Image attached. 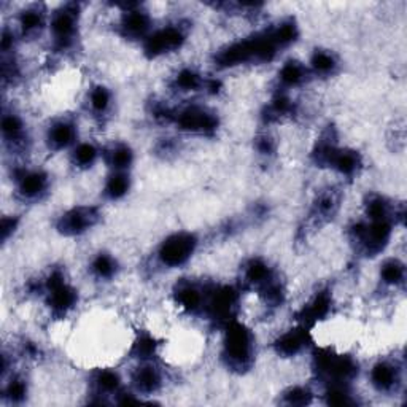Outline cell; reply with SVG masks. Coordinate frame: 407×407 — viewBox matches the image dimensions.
I'll use <instances>...</instances> for the list:
<instances>
[{
	"mask_svg": "<svg viewBox=\"0 0 407 407\" xmlns=\"http://www.w3.org/2000/svg\"><path fill=\"white\" fill-rule=\"evenodd\" d=\"M381 277L385 285L396 287V285L404 282V266L399 261L390 260L382 266Z\"/></svg>",
	"mask_w": 407,
	"mask_h": 407,
	"instance_id": "obj_24",
	"label": "cell"
},
{
	"mask_svg": "<svg viewBox=\"0 0 407 407\" xmlns=\"http://www.w3.org/2000/svg\"><path fill=\"white\" fill-rule=\"evenodd\" d=\"M371 383L372 387L379 390V392L390 393L396 388V385L399 382V374L396 366L392 363L381 361L371 369Z\"/></svg>",
	"mask_w": 407,
	"mask_h": 407,
	"instance_id": "obj_12",
	"label": "cell"
},
{
	"mask_svg": "<svg viewBox=\"0 0 407 407\" xmlns=\"http://www.w3.org/2000/svg\"><path fill=\"white\" fill-rule=\"evenodd\" d=\"M132 385L139 394H153L163 387V374L153 363H144L132 374Z\"/></svg>",
	"mask_w": 407,
	"mask_h": 407,
	"instance_id": "obj_8",
	"label": "cell"
},
{
	"mask_svg": "<svg viewBox=\"0 0 407 407\" xmlns=\"http://www.w3.org/2000/svg\"><path fill=\"white\" fill-rule=\"evenodd\" d=\"M107 161L113 170L126 172V170L131 167L132 161H134V153H132V150L128 145L117 144L108 150Z\"/></svg>",
	"mask_w": 407,
	"mask_h": 407,
	"instance_id": "obj_17",
	"label": "cell"
},
{
	"mask_svg": "<svg viewBox=\"0 0 407 407\" xmlns=\"http://www.w3.org/2000/svg\"><path fill=\"white\" fill-rule=\"evenodd\" d=\"M94 387L97 394L110 396L119 394V376L113 369H99L94 377Z\"/></svg>",
	"mask_w": 407,
	"mask_h": 407,
	"instance_id": "obj_15",
	"label": "cell"
},
{
	"mask_svg": "<svg viewBox=\"0 0 407 407\" xmlns=\"http://www.w3.org/2000/svg\"><path fill=\"white\" fill-rule=\"evenodd\" d=\"M206 83L207 81H204L202 76L192 69L180 70L178 75L175 76V86L180 91H199L201 88H206Z\"/></svg>",
	"mask_w": 407,
	"mask_h": 407,
	"instance_id": "obj_23",
	"label": "cell"
},
{
	"mask_svg": "<svg viewBox=\"0 0 407 407\" xmlns=\"http://www.w3.org/2000/svg\"><path fill=\"white\" fill-rule=\"evenodd\" d=\"M16 218L13 217H3L2 218V240L7 242L10 235L13 234V231L16 229Z\"/></svg>",
	"mask_w": 407,
	"mask_h": 407,
	"instance_id": "obj_28",
	"label": "cell"
},
{
	"mask_svg": "<svg viewBox=\"0 0 407 407\" xmlns=\"http://www.w3.org/2000/svg\"><path fill=\"white\" fill-rule=\"evenodd\" d=\"M256 148H258V151L263 153V155H272L276 145H274V140L271 139V137L264 135V137H261V139H258Z\"/></svg>",
	"mask_w": 407,
	"mask_h": 407,
	"instance_id": "obj_29",
	"label": "cell"
},
{
	"mask_svg": "<svg viewBox=\"0 0 407 407\" xmlns=\"http://www.w3.org/2000/svg\"><path fill=\"white\" fill-rule=\"evenodd\" d=\"M150 15L140 10L139 5L128 7V12H124L123 19H121V29H123L124 35L131 38H145L150 34Z\"/></svg>",
	"mask_w": 407,
	"mask_h": 407,
	"instance_id": "obj_9",
	"label": "cell"
},
{
	"mask_svg": "<svg viewBox=\"0 0 407 407\" xmlns=\"http://www.w3.org/2000/svg\"><path fill=\"white\" fill-rule=\"evenodd\" d=\"M223 356L233 369H249L255 358V339L249 328L235 320L226 323Z\"/></svg>",
	"mask_w": 407,
	"mask_h": 407,
	"instance_id": "obj_1",
	"label": "cell"
},
{
	"mask_svg": "<svg viewBox=\"0 0 407 407\" xmlns=\"http://www.w3.org/2000/svg\"><path fill=\"white\" fill-rule=\"evenodd\" d=\"M2 135L3 140L7 142L8 145H12L15 148L26 145V126L24 121L21 117H18L16 113H3L2 117Z\"/></svg>",
	"mask_w": 407,
	"mask_h": 407,
	"instance_id": "obj_14",
	"label": "cell"
},
{
	"mask_svg": "<svg viewBox=\"0 0 407 407\" xmlns=\"http://www.w3.org/2000/svg\"><path fill=\"white\" fill-rule=\"evenodd\" d=\"M131 186L129 175L126 172H119V170H113V174L110 175L106 181V196L110 199H121V197L128 194Z\"/></svg>",
	"mask_w": 407,
	"mask_h": 407,
	"instance_id": "obj_18",
	"label": "cell"
},
{
	"mask_svg": "<svg viewBox=\"0 0 407 407\" xmlns=\"http://www.w3.org/2000/svg\"><path fill=\"white\" fill-rule=\"evenodd\" d=\"M16 191L26 201H35L43 196L49 186L48 175L42 170L18 169L15 172Z\"/></svg>",
	"mask_w": 407,
	"mask_h": 407,
	"instance_id": "obj_7",
	"label": "cell"
},
{
	"mask_svg": "<svg viewBox=\"0 0 407 407\" xmlns=\"http://www.w3.org/2000/svg\"><path fill=\"white\" fill-rule=\"evenodd\" d=\"M185 34L181 27L177 26H167L163 29H158L155 32H150L145 37L144 49L150 58H158L163 54L177 51V49L183 45Z\"/></svg>",
	"mask_w": 407,
	"mask_h": 407,
	"instance_id": "obj_5",
	"label": "cell"
},
{
	"mask_svg": "<svg viewBox=\"0 0 407 407\" xmlns=\"http://www.w3.org/2000/svg\"><path fill=\"white\" fill-rule=\"evenodd\" d=\"M43 24H45V13L40 12L38 8H27L19 16V27L23 34H37Z\"/></svg>",
	"mask_w": 407,
	"mask_h": 407,
	"instance_id": "obj_20",
	"label": "cell"
},
{
	"mask_svg": "<svg viewBox=\"0 0 407 407\" xmlns=\"http://www.w3.org/2000/svg\"><path fill=\"white\" fill-rule=\"evenodd\" d=\"M27 394L26 381L21 377H12V381L7 382L3 390V396L12 403H21Z\"/></svg>",
	"mask_w": 407,
	"mask_h": 407,
	"instance_id": "obj_26",
	"label": "cell"
},
{
	"mask_svg": "<svg viewBox=\"0 0 407 407\" xmlns=\"http://www.w3.org/2000/svg\"><path fill=\"white\" fill-rule=\"evenodd\" d=\"M306 75L307 70L304 69V65L296 63V60H290V63L283 64L282 69H280L279 81L285 88H294L299 86L306 80Z\"/></svg>",
	"mask_w": 407,
	"mask_h": 407,
	"instance_id": "obj_16",
	"label": "cell"
},
{
	"mask_svg": "<svg viewBox=\"0 0 407 407\" xmlns=\"http://www.w3.org/2000/svg\"><path fill=\"white\" fill-rule=\"evenodd\" d=\"M310 67L313 72L320 75H329L334 72V69L338 67V60L333 56V53L329 51H315L310 59Z\"/></svg>",
	"mask_w": 407,
	"mask_h": 407,
	"instance_id": "obj_25",
	"label": "cell"
},
{
	"mask_svg": "<svg viewBox=\"0 0 407 407\" xmlns=\"http://www.w3.org/2000/svg\"><path fill=\"white\" fill-rule=\"evenodd\" d=\"M91 271L101 280L112 279L117 274V260L108 253H99L91 261Z\"/></svg>",
	"mask_w": 407,
	"mask_h": 407,
	"instance_id": "obj_19",
	"label": "cell"
},
{
	"mask_svg": "<svg viewBox=\"0 0 407 407\" xmlns=\"http://www.w3.org/2000/svg\"><path fill=\"white\" fill-rule=\"evenodd\" d=\"M99 219L96 207H75L70 208L58 219V229L64 235H80L94 226Z\"/></svg>",
	"mask_w": 407,
	"mask_h": 407,
	"instance_id": "obj_6",
	"label": "cell"
},
{
	"mask_svg": "<svg viewBox=\"0 0 407 407\" xmlns=\"http://www.w3.org/2000/svg\"><path fill=\"white\" fill-rule=\"evenodd\" d=\"M99 151L97 148L92 144H88V142H81L75 147V150L72 153V161L76 167L86 169L91 167L92 164L97 161Z\"/></svg>",
	"mask_w": 407,
	"mask_h": 407,
	"instance_id": "obj_22",
	"label": "cell"
},
{
	"mask_svg": "<svg viewBox=\"0 0 407 407\" xmlns=\"http://www.w3.org/2000/svg\"><path fill=\"white\" fill-rule=\"evenodd\" d=\"M110 103H112V94L107 88L103 86H94L88 94V106H90L91 112L96 115L106 113L110 108Z\"/></svg>",
	"mask_w": 407,
	"mask_h": 407,
	"instance_id": "obj_21",
	"label": "cell"
},
{
	"mask_svg": "<svg viewBox=\"0 0 407 407\" xmlns=\"http://www.w3.org/2000/svg\"><path fill=\"white\" fill-rule=\"evenodd\" d=\"M76 27H78V7L75 5H65L51 16L49 31H51L54 45L60 51L74 45Z\"/></svg>",
	"mask_w": 407,
	"mask_h": 407,
	"instance_id": "obj_4",
	"label": "cell"
},
{
	"mask_svg": "<svg viewBox=\"0 0 407 407\" xmlns=\"http://www.w3.org/2000/svg\"><path fill=\"white\" fill-rule=\"evenodd\" d=\"M307 340H309V335H307L306 328L290 329L277 339L276 350L282 356H296L306 349Z\"/></svg>",
	"mask_w": 407,
	"mask_h": 407,
	"instance_id": "obj_13",
	"label": "cell"
},
{
	"mask_svg": "<svg viewBox=\"0 0 407 407\" xmlns=\"http://www.w3.org/2000/svg\"><path fill=\"white\" fill-rule=\"evenodd\" d=\"M285 403L290 406H304L312 401V393L304 387H293L285 392Z\"/></svg>",
	"mask_w": 407,
	"mask_h": 407,
	"instance_id": "obj_27",
	"label": "cell"
},
{
	"mask_svg": "<svg viewBox=\"0 0 407 407\" xmlns=\"http://www.w3.org/2000/svg\"><path fill=\"white\" fill-rule=\"evenodd\" d=\"M175 301L181 307V309L196 313L199 310H204V306H206V293L196 287L194 283L191 282H180L177 285V290H175Z\"/></svg>",
	"mask_w": 407,
	"mask_h": 407,
	"instance_id": "obj_11",
	"label": "cell"
},
{
	"mask_svg": "<svg viewBox=\"0 0 407 407\" xmlns=\"http://www.w3.org/2000/svg\"><path fill=\"white\" fill-rule=\"evenodd\" d=\"M181 131L190 134L208 135L213 134L218 128V118L215 113L199 106H190L178 110L177 113L170 112V117Z\"/></svg>",
	"mask_w": 407,
	"mask_h": 407,
	"instance_id": "obj_2",
	"label": "cell"
},
{
	"mask_svg": "<svg viewBox=\"0 0 407 407\" xmlns=\"http://www.w3.org/2000/svg\"><path fill=\"white\" fill-rule=\"evenodd\" d=\"M197 240L190 233H178L167 238L159 247L158 258L164 266L178 267L190 260L196 250Z\"/></svg>",
	"mask_w": 407,
	"mask_h": 407,
	"instance_id": "obj_3",
	"label": "cell"
},
{
	"mask_svg": "<svg viewBox=\"0 0 407 407\" xmlns=\"http://www.w3.org/2000/svg\"><path fill=\"white\" fill-rule=\"evenodd\" d=\"M76 139V128L72 121L59 119L56 123L49 126L47 132V144L54 151L64 150L70 145H74Z\"/></svg>",
	"mask_w": 407,
	"mask_h": 407,
	"instance_id": "obj_10",
	"label": "cell"
}]
</instances>
